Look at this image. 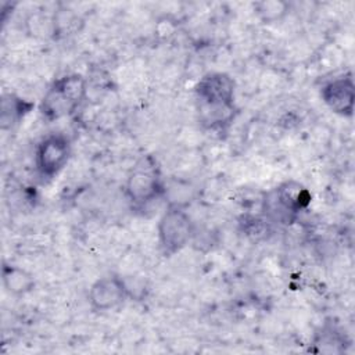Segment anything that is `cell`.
Returning <instances> with one entry per match:
<instances>
[{
    "mask_svg": "<svg viewBox=\"0 0 355 355\" xmlns=\"http://www.w3.org/2000/svg\"><path fill=\"white\" fill-rule=\"evenodd\" d=\"M129 295L126 282L116 276L108 275L97 279L89 290V304L94 311H110L118 308Z\"/></svg>",
    "mask_w": 355,
    "mask_h": 355,
    "instance_id": "7",
    "label": "cell"
},
{
    "mask_svg": "<svg viewBox=\"0 0 355 355\" xmlns=\"http://www.w3.org/2000/svg\"><path fill=\"white\" fill-rule=\"evenodd\" d=\"M348 347L345 336L334 327L322 329L309 345V351L315 354H343Z\"/></svg>",
    "mask_w": 355,
    "mask_h": 355,
    "instance_id": "11",
    "label": "cell"
},
{
    "mask_svg": "<svg viewBox=\"0 0 355 355\" xmlns=\"http://www.w3.org/2000/svg\"><path fill=\"white\" fill-rule=\"evenodd\" d=\"M252 7L257 18L263 24L279 22L290 12V3L284 0H259Z\"/></svg>",
    "mask_w": 355,
    "mask_h": 355,
    "instance_id": "12",
    "label": "cell"
},
{
    "mask_svg": "<svg viewBox=\"0 0 355 355\" xmlns=\"http://www.w3.org/2000/svg\"><path fill=\"white\" fill-rule=\"evenodd\" d=\"M311 201L308 190L295 180H287L269 190L262 200V212L268 222L290 225Z\"/></svg>",
    "mask_w": 355,
    "mask_h": 355,
    "instance_id": "3",
    "label": "cell"
},
{
    "mask_svg": "<svg viewBox=\"0 0 355 355\" xmlns=\"http://www.w3.org/2000/svg\"><path fill=\"white\" fill-rule=\"evenodd\" d=\"M326 107L340 116H352L355 107V85L351 75H341L326 82L320 89Z\"/></svg>",
    "mask_w": 355,
    "mask_h": 355,
    "instance_id": "8",
    "label": "cell"
},
{
    "mask_svg": "<svg viewBox=\"0 0 355 355\" xmlns=\"http://www.w3.org/2000/svg\"><path fill=\"white\" fill-rule=\"evenodd\" d=\"M72 148L71 141L61 133L46 136L36 147L35 165L40 178L51 179L57 176L68 164Z\"/></svg>",
    "mask_w": 355,
    "mask_h": 355,
    "instance_id": "6",
    "label": "cell"
},
{
    "mask_svg": "<svg viewBox=\"0 0 355 355\" xmlns=\"http://www.w3.org/2000/svg\"><path fill=\"white\" fill-rule=\"evenodd\" d=\"M1 282L7 293L14 297H24L33 291L36 286L35 276L31 272L11 263L3 265Z\"/></svg>",
    "mask_w": 355,
    "mask_h": 355,
    "instance_id": "9",
    "label": "cell"
},
{
    "mask_svg": "<svg viewBox=\"0 0 355 355\" xmlns=\"http://www.w3.org/2000/svg\"><path fill=\"white\" fill-rule=\"evenodd\" d=\"M158 244L165 257L183 250L194 236V223L187 211L179 204H169L157 226Z\"/></svg>",
    "mask_w": 355,
    "mask_h": 355,
    "instance_id": "4",
    "label": "cell"
},
{
    "mask_svg": "<svg viewBox=\"0 0 355 355\" xmlns=\"http://www.w3.org/2000/svg\"><path fill=\"white\" fill-rule=\"evenodd\" d=\"M87 93L86 79L79 73H68L55 79L40 101V114L49 121L72 115L83 103Z\"/></svg>",
    "mask_w": 355,
    "mask_h": 355,
    "instance_id": "2",
    "label": "cell"
},
{
    "mask_svg": "<svg viewBox=\"0 0 355 355\" xmlns=\"http://www.w3.org/2000/svg\"><path fill=\"white\" fill-rule=\"evenodd\" d=\"M123 189L126 198L137 208L148 205L165 191L159 169L150 157L143 158L133 166Z\"/></svg>",
    "mask_w": 355,
    "mask_h": 355,
    "instance_id": "5",
    "label": "cell"
},
{
    "mask_svg": "<svg viewBox=\"0 0 355 355\" xmlns=\"http://www.w3.org/2000/svg\"><path fill=\"white\" fill-rule=\"evenodd\" d=\"M200 122L208 129L227 126L236 112V83L225 72L204 75L194 87Z\"/></svg>",
    "mask_w": 355,
    "mask_h": 355,
    "instance_id": "1",
    "label": "cell"
},
{
    "mask_svg": "<svg viewBox=\"0 0 355 355\" xmlns=\"http://www.w3.org/2000/svg\"><path fill=\"white\" fill-rule=\"evenodd\" d=\"M32 103L11 94L4 93L1 97V105H0V126L3 130L10 129L19 123L21 119L31 111Z\"/></svg>",
    "mask_w": 355,
    "mask_h": 355,
    "instance_id": "10",
    "label": "cell"
}]
</instances>
